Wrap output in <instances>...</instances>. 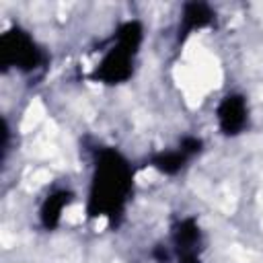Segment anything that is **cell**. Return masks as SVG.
Wrapping results in <instances>:
<instances>
[{"label":"cell","mask_w":263,"mask_h":263,"mask_svg":"<svg viewBox=\"0 0 263 263\" xmlns=\"http://www.w3.org/2000/svg\"><path fill=\"white\" fill-rule=\"evenodd\" d=\"M74 201V193L66 187L49 191L39 205V224L43 230H55L62 222L64 210Z\"/></svg>","instance_id":"ba28073f"},{"label":"cell","mask_w":263,"mask_h":263,"mask_svg":"<svg viewBox=\"0 0 263 263\" xmlns=\"http://www.w3.org/2000/svg\"><path fill=\"white\" fill-rule=\"evenodd\" d=\"M201 150H203V140H201L199 136L187 134V136L181 138V142H179L175 148L154 152V154L150 156L148 164H150L154 171H158L160 175L173 177V175H179V173L187 166V162H189L191 158H195Z\"/></svg>","instance_id":"5b68a950"},{"label":"cell","mask_w":263,"mask_h":263,"mask_svg":"<svg viewBox=\"0 0 263 263\" xmlns=\"http://www.w3.org/2000/svg\"><path fill=\"white\" fill-rule=\"evenodd\" d=\"M144 43V25L138 18L123 21L111 37V45L88 74L90 80L107 86L127 82L136 70V58Z\"/></svg>","instance_id":"7a4b0ae2"},{"label":"cell","mask_w":263,"mask_h":263,"mask_svg":"<svg viewBox=\"0 0 263 263\" xmlns=\"http://www.w3.org/2000/svg\"><path fill=\"white\" fill-rule=\"evenodd\" d=\"M171 249L175 263H203V232L193 216L179 218L171 228Z\"/></svg>","instance_id":"277c9868"},{"label":"cell","mask_w":263,"mask_h":263,"mask_svg":"<svg viewBox=\"0 0 263 263\" xmlns=\"http://www.w3.org/2000/svg\"><path fill=\"white\" fill-rule=\"evenodd\" d=\"M216 21V10L208 2H185L181 6V16H179V27H177V41L183 43L189 35L195 31H201Z\"/></svg>","instance_id":"52a82bcc"},{"label":"cell","mask_w":263,"mask_h":263,"mask_svg":"<svg viewBox=\"0 0 263 263\" xmlns=\"http://www.w3.org/2000/svg\"><path fill=\"white\" fill-rule=\"evenodd\" d=\"M152 257H154L158 263H168L171 259H175V257H173V249L166 247V245H156L154 251H152Z\"/></svg>","instance_id":"30bf717a"},{"label":"cell","mask_w":263,"mask_h":263,"mask_svg":"<svg viewBox=\"0 0 263 263\" xmlns=\"http://www.w3.org/2000/svg\"><path fill=\"white\" fill-rule=\"evenodd\" d=\"M47 64L45 49L21 25L8 27L0 35V66L2 72L16 70L21 74H35Z\"/></svg>","instance_id":"3957f363"},{"label":"cell","mask_w":263,"mask_h":263,"mask_svg":"<svg viewBox=\"0 0 263 263\" xmlns=\"http://www.w3.org/2000/svg\"><path fill=\"white\" fill-rule=\"evenodd\" d=\"M0 136H2V140H0V160L4 162L6 160V156H8V146H10V127H8V121L6 119H2V129H0Z\"/></svg>","instance_id":"9c48e42d"},{"label":"cell","mask_w":263,"mask_h":263,"mask_svg":"<svg viewBox=\"0 0 263 263\" xmlns=\"http://www.w3.org/2000/svg\"><path fill=\"white\" fill-rule=\"evenodd\" d=\"M134 183L136 168L121 150L111 146L95 148L86 216L90 220L105 218L111 226H117L134 195Z\"/></svg>","instance_id":"6da1fadb"},{"label":"cell","mask_w":263,"mask_h":263,"mask_svg":"<svg viewBox=\"0 0 263 263\" xmlns=\"http://www.w3.org/2000/svg\"><path fill=\"white\" fill-rule=\"evenodd\" d=\"M218 129L226 138L240 136L249 127V101L242 92H228L216 107Z\"/></svg>","instance_id":"8992f818"}]
</instances>
